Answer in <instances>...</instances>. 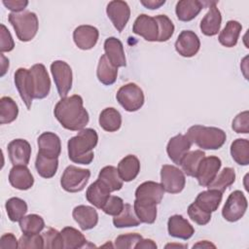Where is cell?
I'll return each mask as SVG.
<instances>
[{"label":"cell","instance_id":"1","mask_svg":"<svg viewBox=\"0 0 249 249\" xmlns=\"http://www.w3.org/2000/svg\"><path fill=\"white\" fill-rule=\"evenodd\" d=\"M53 114L62 127L71 131L82 130L89 121L83 98L78 94L62 97L55 104Z\"/></svg>","mask_w":249,"mask_h":249},{"label":"cell","instance_id":"2","mask_svg":"<svg viewBox=\"0 0 249 249\" xmlns=\"http://www.w3.org/2000/svg\"><path fill=\"white\" fill-rule=\"evenodd\" d=\"M98 142L97 132L93 128H83L71 137L67 143L68 158L79 164H89L94 158L93 149Z\"/></svg>","mask_w":249,"mask_h":249},{"label":"cell","instance_id":"3","mask_svg":"<svg viewBox=\"0 0 249 249\" xmlns=\"http://www.w3.org/2000/svg\"><path fill=\"white\" fill-rule=\"evenodd\" d=\"M187 137L192 143L203 150H218L226 142V132L215 126L195 124L187 131Z\"/></svg>","mask_w":249,"mask_h":249},{"label":"cell","instance_id":"4","mask_svg":"<svg viewBox=\"0 0 249 249\" xmlns=\"http://www.w3.org/2000/svg\"><path fill=\"white\" fill-rule=\"evenodd\" d=\"M8 19L15 29L16 35L19 41L28 42L36 36L39 28V21L35 13L28 11L11 13L8 16Z\"/></svg>","mask_w":249,"mask_h":249},{"label":"cell","instance_id":"5","mask_svg":"<svg viewBox=\"0 0 249 249\" xmlns=\"http://www.w3.org/2000/svg\"><path fill=\"white\" fill-rule=\"evenodd\" d=\"M117 101L127 112L139 110L145 101L143 90L134 83H127L122 86L116 94Z\"/></svg>","mask_w":249,"mask_h":249},{"label":"cell","instance_id":"6","mask_svg":"<svg viewBox=\"0 0 249 249\" xmlns=\"http://www.w3.org/2000/svg\"><path fill=\"white\" fill-rule=\"evenodd\" d=\"M89 177L90 171L89 169L68 165L61 175L60 185L68 193H78L85 189Z\"/></svg>","mask_w":249,"mask_h":249},{"label":"cell","instance_id":"7","mask_svg":"<svg viewBox=\"0 0 249 249\" xmlns=\"http://www.w3.org/2000/svg\"><path fill=\"white\" fill-rule=\"evenodd\" d=\"M248 207L247 198L241 191H233L227 198L223 209L222 216L228 222H236L245 214Z\"/></svg>","mask_w":249,"mask_h":249},{"label":"cell","instance_id":"8","mask_svg":"<svg viewBox=\"0 0 249 249\" xmlns=\"http://www.w3.org/2000/svg\"><path fill=\"white\" fill-rule=\"evenodd\" d=\"M51 72L59 96L66 97L72 88L73 74L70 65L63 60H54L51 64Z\"/></svg>","mask_w":249,"mask_h":249},{"label":"cell","instance_id":"9","mask_svg":"<svg viewBox=\"0 0 249 249\" xmlns=\"http://www.w3.org/2000/svg\"><path fill=\"white\" fill-rule=\"evenodd\" d=\"M160 184L169 194H178L183 191L186 185L184 172L178 167L170 164H163L160 168Z\"/></svg>","mask_w":249,"mask_h":249},{"label":"cell","instance_id":"10","mask_svg":"<svg viewBox=\"0 0 249 249\" xmlns=\"http://www.w3.org/2000/svg\"><path fill=\"white\" fill-rule=\"evenodd\" d=\"M33 89V98L43 99L47 97L51 90V80L44 64L37 63L29 69Z\"/></svg>","mask_w":249,"mask_h":249},{"label":"cell","instance_id":"11","mask_svg":"<svg viewBox=\"0 0 249 249\" xmlns=\"http://www.w3.org/2000/svg\"><path fill=\"white\" fill-rule=\"evenodd\" d=\"M106 14L114 27L119 32H122L129 20L130 8L124 1L114 0L108 3Z\"/></svg>","mask_w":249,"mask_h":249},{"label":"cell","instance_id":"12","mask_svg":"<svg viewBox=\"0 0 249 249\" xmlns=\"http://www.w3.org/2000/svg\"><path fill=\"white\" fill-rule=\"evenodd\" d=\"M221 165L222 161L218 157H204L200 161L196 174L198 184L202 187H208V185L217 176Z\"/></svg>","mask_w":249,"mask_h":249},{"label":"cell","instance_id":"13","mask_svg":"<svg viewBox=\"0 0 249 249\" xmlns=\"http://www.w3.org/2000/svg\"><path fill=\"white\" fill-rule=\"evenodd\" d=\"M200 49L198 36L192 30H183L175 42L176 52L183 57H192L196 55Z\"/></svg>","mask_w":249,"mask_h":249},{"label":"cell","instance_id":"14","mask_svg":"<svg viewBox=\"0 0 249 249\" xmlns=\"http://www.w3.org/2000/svg\"><path fill=\"white\" fill-rule=\"evenodd\" d=\"M8 156L13 165H27L31 156V146L25 139L12 140L7 147Z\"/></svg>","mask_w":249,"mask_h":249},{"label":"cell","instance_id":"15","mask_svg":"<svg viewBox=\"0 0 249 249\" xmlns=\"http://www.w3.org/2000/svg\"><path fill=\"white\" fill-rule=\"evenodd\" d=\"M133 33L143 37L146 41L156 42L158 41L159 29L155 18L146 14L139 15L134 20L132 26Z\"/></svg>","mask_w":249,"mask_h":249},{"label":"cell","instance_id":"16","mask_svg":"<svg viewBox=\"0 0 249 249\" xmlns=\"http://www.w3.org/2000/svg\"><path fill=\"white\" fill-rule=\"evenodd\" d=\"M99 37L98 29L92 25H79L73 31V40L75 45L84 51L92 49Z\"/></svg>","mask_w":249,"mask_h":249},{"label":"cell","instance_id":"17","mask_svg":"<svg viewBox=\"0 0 249 249\" xmlns=\"http://www.w3.org/2000/svg\"><path fill=\"white\" fill-rule=\"evenodd\" d=\"M14 81L21 99L23 100L26 108L29 110L31 108L32 100L34 99L29 69H26L23 67L18 68L15 72Z\"/></svg>","mask_w":249,"mask_h":249},{"label":"cell","instance_id":"18","mask_svg":"<svg viewBox=\"0 0 249 249\" xmlns=\"http://www.w3.org/2000/svg\"><path fill=\"white\" fill-rule=\"evenodd\" d=\"M204 4L209 5V10L201 19L199 28L205 36H215L221 27V12L217 8V2H205Z\"/></svg>","mask_w":249,"mask_h":249},{"label":"cell","instance_id":"19","mask_svg":"<svg viewBox=\"0 0 249 249\" xmlns=\"http://www.w3.org/2000/svg\"><path fill=\"white\" fill-rule=\"evenodd\" d=\"M192 142L189 140L187 135L177 134L169 139L166 146V153L168 158L175 163L179 164L183 157L190 151Z\"/></svg>","mask_w":249,"mask_h":249},{"label":"cell","instance_id":"20","mask_svg":"<svg viewBox=\"0 0 249 249\" xmlns=\"http://www.w3.org/2000/svg\"><path fill=\"white\" fill-rule=\"evenodd\" d=\"M167 231L170 236L187 240L195 233L194 227L182 215H173L167 222Z\"/></svg>","mask_w":249,"mask_h":249},{"label":"cell","instance_id":"21","mask_svg":"<svg viewBox=\"0 0 249 249\" xmlns=\"http://www.w3.org/2000/svg\"><path fill=\"white\" fill-rule=\"evenodd\" d=\"M12 187L20 191L29 190L34 184V178L26 165H13L9 173Z\"/></svg>","mask_w":249,"mask_h":249},{"label":"cell","instance_id":"22","mask_svg":"<svg viewBox=\"0 0 249 249\" xmlns=\"http://www.w3.org/2000/svg\"><path fill=\"white\" fill-rule=\"evenodd\" d=\"M38 153L50 158H58L61 152L60 138L53 132H43L37 139Z\"/></svg>","mask_w":249,"mask_h":249},{"label":"cell","instance_id":"23","mask_svg":"<svg viewBox=\"0 0 249 249\" xmlns=\"http://www.w3.org/2000/svg\"><path fill=\"white\" fill-rule=\"evenodd\" d=\"M72 216L83 231L93 229L98 223L97 211L88 205H78L72 211Z\"/></svg>","mask_w":249,"mask_h":249},{"label":"cell","instance_id":"24","mask_svg":"<svg viewBox=\"0 0 249 249\" xmlns=\"http://www.w3.org/2000/svg\"><path fill=\"white\" fill-rule=\"evenodd\" d=\"M105 55L115 67L126 65V59L123 43L116 37H109L104 42Z\"/></svg>","mask_w":249,"mask_h":249},{"label":"cell","instance_id":"25","mask_svg":"<svg viewBox=\"0 0 249 249\" xmlns=\"http://www.w3.org/2000/svg\"><path fill=\"white\" fill-rule=\"evenodd\" d=\"M164 195V190L161 184L154 181H146L140 184L135 191V198L146 199L154 201L155 203H160Z\"/></svg>","mask_w":249,"mask_h":249},{"label":"cell","instance_id":"26","mask_svg":"<svg viewBox=\"0 0 249 249\" xmlns=\"http://www.w3.org/2000/svg\"><path fill=\"white\" fill-rule=\"evenodd\" d=\"M110 190L100 181L91 183L86 192L87 200L98 209H101L110 196Z\"/></svg>","mask_w":249,"mask_h":249},{"label":"cell","instance_id":"27","mask_svg":"<svg viewBox=\"0 0 249 249\" xmlns=\"http://www.w3.org/2000/svg\"><path fill=\"white\" fill-rule=\"evenodd\" d=\"M204 8V4L197 0H181L175 7L177 18L181 21H191Z\"/></svg>","mask_w":249,"mask_h":249},{"label":"cell","instance_id":"28","mask_svg":"<svg viewBox=\"0 0 249 249\" xmlns=\"http://www.w3.org/2000/svg\"><path fill=\"white\" fill-rule=\"evenodd\" d=\"M118 172L124 182L134 180L140 171V161L134 155H127L118 163Z\"/></svg>","mask_w":249,"mask_h":249},{"label":"cell","instance_id":"29","mask_svg":"<svg viewBox=\"0 0 249 249\" xmlns=\"http://www.w3.org/2000/svg\"><path fill=\"white\" fill-rule=\"evenodd\" d=\"M223 193L214 190V189H208L207 191H203L199 193L195 200V202L203 210L212 213L216 211L222 201Z\"/></svg>","mask_w":249,"mask_h":249},{"label":"cell","instance_id":"30","mask_svg":"<svg viewBox=\"0 0 249 249\" xmlns=\"http://www.w3.org/2000/svg\"><path fill=\"white\" fill-rule=\"evenodd\" d=\"M133 208L141 223L153 224L157 219V203L146 199L135 198Z\"/></svg>","mask_w":249,"mask_h":249},{"label":"cell","instance_id":"31","mask_svg":"<svg viewBox=\"0 0 249 249\" xmlns=\"http://www.w3.org/2000/svg\"><path fill=\"white\" fill-rule=\"evenodd\" d=\"M96 76L98 81L105 86H111L117 80L118 68L109 61L105 54H102L99 58L96 69Z\"/></svg>","mask_w":249,"mask_h":249},{"label":"cell","instance_id":"32","mask_svg":"<svg viewBox=\"0 0 249 249\" xmlns=\"http://www.w3.org/2000/svg\"><path fill=\"white\" fill-rule=\"evenodd\" d=\"M98 123L101 128L105 131L114 132L119 130L122 125V116L117 109L107 107L101 111Z\"/></svg>","mask_w":249,"mask_h":249},{"label":"cell","instance_id":"33","mask_svg":"<svg viewBox=\"0 0 249 249\" xmlns=\"http://www.w3.org/2000/svg\"><path fill=\"white\" fill-rule=\"evenodd\" d=\"M242 25L237 20H229L226 26L220 32L218 40L220 44L226 48H232L237 44Z\"/></svg>","mask_w":249,"mask_h":249},{"label":"cell","instance_id":"34","mask_svg":"<svg viewBox=\"0 0 249 249\" xmlns=\"http://www.w3.org/2000/svg\"><path fill=\"white\" fill-rule=\"evenodd\" d=\"M35 168L41 177L50 179L53 177L57 171L58 158H50L38 153L35 160Z\"/></svg>","mask_w":249,"mask_h":249},{"label":"cell","instance_id":"35","mask_svg":"<svg viewBox=\"0 0 249 249\" xmlns=\"http://www.w3.org/2000/svg\"><path fill=\"white\" fill-rule=\"evenodd\" d=\"M205 157V153L202 150L189 151L181 160L180 165L184 174L190 177H196L198 165L202 159Z\"/></svg>","mask_w":249,"mask_h":249},{"label":"cell","instance_id":"36","mask_svg":"<svg viewBox=\"0 0 249 249\" xmlns=\"http://www.w3.org/2000/svg\"><path fill=\"white\" fill-rule=\"evenodd\" d=\"M97 179L100 180L110 190V192L121 190L124 183L118 172V169L112 165L104 166L100 170Z\"/></svg>","mask_w":249,"mask_h":249},{"label":"cell","instance_id":"37","mask_svg":"<svg viewBox=\"0 0 249 249\" xmlns=\"http://www.w3.org/2000/svg\"><path fill=\"white\" fill-rule=\"evenodd\" d=\"M60 233L63 241V248L65 249L83 248L87 243V239L84 234L73 227L63 228Z\"/></svg>","mask_w":249,"mask_h":249},{"label":"cell","instance_id":"38","mask_svg":"<svg viewBox=\"0 0 249 249\" xmlns=\"http://www.w3.org/2000/svg\"><path fill=\"white\" fill-rule=\"evenodd\" d=\"M140 223L141 222L136 216L134 208L129 203H124L122 212L113 218L114 226L119 229L137 227L140 225Z\"/></svg>","mask_w":249,"mask_h":249},{"label":"cell","instance_id":"39","mask_svg":"<svg viewBox=\"0 0 249 249\" xmlns=\"http://www.w3.org/2000/svg\"><path fill=\"white\" fill-rule=\"evenodd\" d=\"M232 160L239 165L249 164V141L244 138L235 139L231 145Z\"/></svg>","mask_w":249,"mask_h":249},{"label":"cell","instance_id":"40","mask_svg":"<svg viewBox=\"0 0 249 249\" xmlns=\"http://www.w3.org/2000/svg\"><path fill=\"white\" fill-rule=\"evenodd\" d=\"M18 115V107L16 101L9 97L3 96L0 99V124H11Z\"/></svg>","mask_w":249,"mask_h":249},{"label":"cell","instance_id":"41","mask_svg":"<svg viewBox=\"0 0 249 249\" xmlns=\"http://www.w3.org/2000/svg\"><path fill=\"white\" fill-rule=\"evenodd\" d=\"M19 228L24 234L39 233L45 228V221L37 214H29L19 220Z\"/></svg>","mask_w":249,"mask_h":249},{"label":"cell","instance_id":"42","mask_svg":"<svg viewBox=\"0 0 249 249\" xmlns=\"http://www.w3.org/2000/svg\"><path fill=\"white\" fill-rule=\"evenodd\" d=\"M235 181V171L231 167H225L217 176L214 178V180L208 185V189H214L218 190L222 193H224L227 188H229L231 185H232Z\"/></svg>","mask_w":249,"mask_h":249},{"label":"cell","instance_id":"43","mask_svg":"<svg viewBox=\"0 0 249 249\" xmlns=\"http://www.w3.org/2000/svg\"><path fill=\"white\" fill-rule=\"evenodd\" d=\"M7 215L12 222H19L27 212L26 202L19 197H11L6 201Z\"/></svg>","mask_w":249,"mask_h":249},{"label":"cell","instance_id":"44","mask_svg":"<svg viewBox=\"0 0 249 249\" xmlns=\"http://www.w3.org/2000/svg\"><path fill=\"white\" fill-rule=\"evenodd\" d=\"M159 29V36H158V42H166L168 41L173 33H174V24L171 21V19L165 16V15H159L154 17Z\"/></svg>","mask_w":249,"mask_h":249},{"label":"cell","instance_id":"45","mask_svg":"<svg viewBox=\"0 0 249 249\" xmlns=\"http://www.w3.org/2000/svg\"><path fill=\"white\" fill-rule=\"evenodd\" d=\"M42 236L44 240V248H47V249L63 248L61 233L58 231L53 228H49L46 231L42 233Z\"/></svg>","mask_w":249,"mask_h":249},{"label":"cell","instance_id":"46","mask_svg":"<svg viewBox=\"0 0 249 249\" xmlns=\"http://www.w3.org/2000/svg\"><path fill=\"white\" fill-rule=\"evenodd\" d=\"M188 215L192 221L199 226L207 225L211 220V213L201 209L195 201L189 205Z\"/></svg>","mask_w":249,"mask_h":249},{"label":"cell","instance_id":"47","mask_svg":"<svg viewBox=\"0 0 249 249\" xmlns=\"http://www.w3.org/2000/svg\"><path fill=\"white\" fill-rule=\"evenodd\" d=\"M124 206V202L123 198L117 196H110L105 204L103 205V207L101 208V210L107 215L117 216L122 212Z\"/></svg>","mask_w":249,"mask_h":249},{"label":"cell","instance_id":"48","mask_svg":"<svg viewBox=\"0 0 249 249\" xmlns=\"http://www.w3.org/2000/svg\"><path fill=\"white\" fill-rule=\"evenodd\" d=\"M143 238L141 234L136 232H130L125 234H121L115 239V247L119 249H130L134 248L135 244Z\"/></svg>","mask_w":249,"mask_h":249},{"label":"cell","instance_id":"49","mask_svg":"<svg viewBox=\"0 0 249 249\" xmlns=\"http://www.w3.org/2000/svg\"><path fill=\"white\" fill-rule=\"evenodd\" d=\"M18 248H29V249H39L44 248V240L42 234H24L20 236L18 240Z\"/></svg>","mask_w":249,"mask_h":249},{"label":"cell","instance_id":"50","mask_svg":"<svg viewBox=\"0 0 249 249\" xmlns=\"http://www.w3.org/2000/svg\"><path fill=\"white\" fill-rule=\"evenodd\" d=\"M231 128L236 133L247 134L249 132V113L243 111L235 116L231 123Z\"/></svg>","mask_w":249,"mask_h":249},{"label":"cell","instance_id":"51","mask_svg":"<svg viewBox=\"0 0 249 249\" xmlns=\"http://www.w3.org/2000/svg\"><path fill=\"white\" fill-rule=\"evenodd\" d=\"M0 36H1V39H0L1 53L13 51L15 48V42H14V39H13L9 29L4 24H1Z\"/></svg>","mask_w":249,"mask_h":249},{"label":"cell","instance_id":"52","mask_svg":"<svg viewBox=\"0 0 249 249\" xmlns=\"http://www.w3.org/2000/svg\"><path fill=\"white\" fill-rule=\"evenodd\" d=\"M2 3L7 9L12 11L13 13H19L23 11L28 5V1L26 0H3Z\"/></svg>","mask_w":249,"mask_h":249},{"label":"cell","instance_id":"53","mask_svg":"<svg viewBox=\"0 0 249 249\" xmlns=\"http://www.w3.org/2000/svg\"><path fill=\"white\" fill-rule=\"evenodd\" d=\"M0 248L1 249L18 248V241L17 240L16 236L13 233L11 232L5 233L0 238Z\"/></svg>","mask_w":249,"mask_h":249},{"label":"cell","instance_id":"54","mask_svg":"<svg viewBox=\"0 0 249 249\" xmlns=\"http://www.w3.org/2000/svg\"><path fill=\"white\" fill-rule=\"evenodd\" d=\"M158 246L153 239L141 238L134 246L135 249H156Z\"/></svg>","mask_w":249,"mask_h":249},{"label":"cell","instance_id":"55","mask_svg":"<svg viewBox=\"0 0 249 249\" xmlns=\"http://www.w3.org/2000/svg\"><path fill=\"white\" fill-rule=\"evenodd\" d=\"M140 3L150 10H156L164 5L165 0H141Z\"/></svg>","mask_w":249,"mask_h":249},{"label":"cell","instance_id":"56","mask_svg":"<svg viewBox=\"0 0 249 249\" xmlns=\"http://www.w3.org/2000/svg\"><path fill=\"white\" fill-rule=\"evenodd\" d=\"M9 68V59L4 56L3 53H1V77L5 75Z\"/></svg>","mask_w":249,"mask_h":249},{"label":"cell","instance_id":"57","mask_svg":"<svg viewBox=\"0 0 249 249\" xmlns=\"http://www.w3.org/2000/svg\"><path fill=\"white\" fill-rule=\"evenodd\" d=\"M210 247L216 248V246H215L213 243H211V242H209V241H207V240L198 241L197 243L194 244V246H193L194 249H195V248H210Z\"/></svg>","mask_w":249,"mask_h":249},{"label":"cell","instance_id":"58","mask_svg":"<svg viewBox=\"0 0 249 249\" xmlns=\"http://www.w3.org/2000/svg\"><path fill=\"white\" fill-rule=\"evenodd\" d=\"M169 247H181V248H186L187 246L186 245H181V244H167L165 246V248H169Z\"/></svg>","mask_w":249,"mask_h":249}]
</instances>
